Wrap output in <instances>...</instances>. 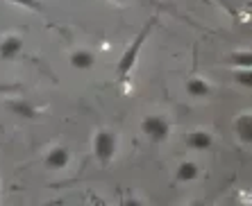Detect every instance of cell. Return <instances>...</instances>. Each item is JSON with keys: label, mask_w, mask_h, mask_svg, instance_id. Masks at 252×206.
Wrapping results in <instances>:
<instances>
[{"label": "cell", "mask_w": 252, "mask_h": 206, "mask_svg": "<svg viewBox=\"0 0 252 206\" xmlns=\"http://www.w3.org/2000/svg\"><path fill=\"white\" fill-rule=\"evenodd\" d=\"M155 23H157V18H150L143 27H141V32L134 36V41L129 43L127 48H125V52L123 57L118 59V64H116V75L121 77V79H125V77H129V73L134 71V66L136 61H139V54H141V48H143V43L148 41V36H150V32H153Z\"/></svg>", "instance_id": "obj_1"}, {"label": "cell", "mask_w": 252, "mask_h": 206, "mask_svg": "<svg viewBox=\"0 0 252 206\" xmlns=\"http://www.w3.org/2000/svg\"><path fill=\"white\" fill-rule=\"evenodd\" d=\"M91 150H94V156L100 161L102 165H109L116 156L118 150V136L112 129H98L94 134V143H91Z\"/></svg>", "instance_id": "obj_2"}, {"label": "cell", "mask_w": 252, "mask_h": 206, "mask_svg": "<svg viewBox=\"0 0 252 206\" xmlns=\"http://www.w3.org/2000/svg\"><path fill=\"white\" fill-rule=\"evenodd\" d=\"M141 131L153 143H164L170 136V125H168V120L161 116H148L141 120Z\"/></svg>", "instance_id": "obj_3"}, {"label": "cell", "mask_w": 252, "mask_h": 206, "mask_svg": "<svg viewBox=\"0 0 252 206\" xmlns=\"http://www.w3.org/2000/svg\"><path fill=\"white\" fill-rule=\"evenodd\" d=\"M48 170H64L66 165L70 163V150L64 145H55L48 150L46 159H43Z\"/></svg>", "instance_id": "obj_4"}, {"label": "cell", "mask_w": 252, "mask_h": 206, "mask_svg": "<svg viewBox=\"0 0 252 206\" xmlns=\"http://www.w3.org/2000/svg\"><path fill=\"white\" fill-rule=\"evenodd\" d=\"M23 50V39L18 34H5L0 39V57L2 59H16Z\"/></svg>", "instance_id": "obj_5"}, {"label": "cell", "mask_w": 252, "mask_h": 206, "mask_svg": "<svg viewBox=\"0 0 252 206\" xmlns=\"http://www.w3.org/2000/svg\"><path fill=\"white\" fill-rule=\"evenodd\" d=\"M234 131H236L241 143H246V145L252 143V116H250V111H243L234 120Z\"/></svg>", "instance_id": "obj_6"}, {"label": "cell", "mask_w": 252, "mask_h": 206, "mask_svg": "<svg viewBox=\"0 0 252 206\" xmlns=\"http://www.w3.org/2000/svg\"><path fill=\"white\" fill-rule=\"evenodd\" d=\"M187 145L191 147V150L205 152V150H209V147L214 145V136H211L207 129H195V131H191V134H189Z\"/></svg>", "instance_id": "obj_7"}, {"label": "cell", "mask_w": 252, "mask_h": 206, "mask_svg": "<svg viewBox=\"0 0 252 206\" xmlns=\"http://www.w3.org/2000/svg\"><path fill=\"white\" fill-rule=\"evenodd\" d=\"M94 64H95V54L91 50H75L70 54V66L77 68V71H89V68H94Z\"/></svg>", "instance_id": "obj_8"}, {"label": "cell", "mask_w": 252, "mask_h": 206, "mask_svg": "<svg viewBox=\"0 0 252 206\" xmlns=\"http://www.w3.org/2000/svg\"><path fill=\"white\" fill-rule=\"evenodd\" d=\"M200 177V165L195 163V161H182V163L177 165L175 170V179L177 181H193V179H198Z\"/></svg>", "instance_id": "obj_9"}, {"label": "cell", "mask_w": 252, "mask_h": 206, "mask_svg": "<svg viewBox=\"0 0 252 206\" xmlns=\"http://www.w3.org/2000/svg\"><path fill=\"white\" fill-rule=\"evenodd\" d=\"M7 109L14 113V116H21V118H36L39 116V109L34 104H30L25 100H12L7 102Z\"/></svg>", "instance_id": "obj_10"}, {"label": "cell", "mask_w": 252, "mask_h": 206, "mask_svg": "<svg viewBox=\"0 0 252 206\" xmlns=\"http://www.w3.org/2000/svg\"><path fill=\"white\" fill-rule=\"evenodd\" d=\"M187 93L191 95V98H207V95L211 93V86L202 77H193V79L187 82Z\"/></svg>", "instance_id": "obj_11"}, {"label": "cell", "mask_w": 252, "mask_h": 206, "mask_svg": "<svg viewBox=\"0 0 252 206\" xmlns=\"http://www.w3.org/2000/svg\"><path fill=\"white\" fill-rule=\"evenodd\" d=\"M229 61H232V66H236V68H250L252 52L250 50H236V52L229 54Z\"/></svg>", "instance_id": "obj_12"}, {"label": "cell", "mask_w": 252, "mask_h": 206, "mask_svg": "<svg viewBox=\"0 0 252 206\" xmlns=\"http://www.w3.org/2000/svg\"><path fill=\"white\" fill-rule=\"evenodd\" d=\"M234 79H236V84L250 88L252 86V71H250V68H236V71H234Z\"/></svg>", "instance_id": "obj_13"}, {"label": "cell", "mask_w": 252, "mask_h": 206, "mask_svg": "<svg viewBox=\"0 0 252 206\" xmlns=\"http://www.w3.org/2000/svg\"><path fill=\"white\" fill-rule=\"evenodd\" d=\"M9 2H14V5L18 7H28V9H32V12H41V0H9Z\"/></svg>", "instance_id": "obj_14"}, {"label": "cell", "mask_w": 252, "mask_h": 206, "mask_svg": "<svg viewBox=\"0 0 252 206\" xmlns=\"http://www.w3.org/2000/svg\"><path fill=\"white\" fill-rule=\"evenodd\" d=\"M114 2H118V5H123V2H129V0H114Z\"/></svg>", "instance_id": "obj_15"}]
</instances>
